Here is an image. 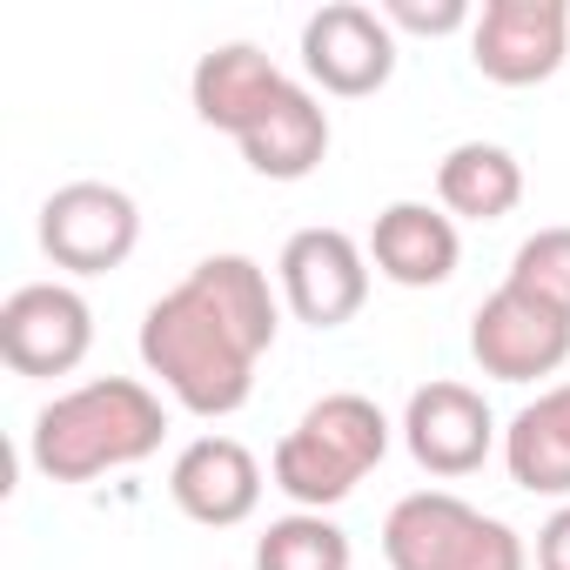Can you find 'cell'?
I'll list each match as a JSON object with an SVG mask.
<instances>
[{
	"label": "cell",
	"instance_id": "10",
	"mask_svg": "<svg viewBox=\"0 0 570 570\" xmlns=\"http://www.w3.org/2000/svg\"><path fill=\"white\" fill-rule=\"evenodd\" d=\"M570 55V8L563 0H490L470 28V61L497 88H537Z\"/></svg>",
	"mask_w": 570,
	"mask_h": 570
},
{
	"label": "cell",
	"instance_id": "19",
	"mask_svg": "<svg viewBox=\"0 0 570 570\" xmlns=\"http://www.w3.org/2000/svg\"><path fill=\"white\" fill-rule=\"evenodd\" d=\"M503 282L570 316V228H537V235H523Z\"/></svg>",
	"mask_w": 570,
	"mask_h": 570
},
{
	"label": "cell",
	"instance_id": "17",
	"mask_svg": "<svg viewBox=\"0 0 570 570\" xmlns=\"http://www.w3.org/2000/svg\"><path fill=\"white\" fill-rule=\"evenodd\" d=\"M436 202L450 222H503L523 202V161L503 141H456L436 161Z\"/></svg>",
	"mask_w": 570,
	"mask_h": 570
},
{
	"label": "cell",
	"instance_id": "20",
	"mask_svg": "<svg viewBox=\"0 0 570 570\" xmlns=\"http://www.w3.org/2000/svg\"><path fill=\"white\" fill-rule=\"evenodd\" d=\"M383 21L403 28V35H456V28H476L470 0H383Z\"/></svg>",
	"mask_w": 570,
	"mask_h": 570
},
{
	"label": "cell",
	"instance_id": "18",
	"mask_svg": "<svg viewBox=\"0 0 570 570\" xmlns=\"http://www.w3.org/2000/svg\"><path fill=\"white\" fill-rule=\"evenodd\" d=\"M350 537L323 510H289L255 537V570H350Z\"/></svg>",
	"mask_w": 570,
	"mask_h": 570
},
{
	"label": "cell",
	"instance_id": "4",
	"mask_svg": "<svg viewBox=\"0 0 570 570\" xmlns=\"http://www.w3.org/2000/svg\"><path fill=\"white\" fill-rule=\"evenodd\" d=\"M383 557L390 570H530L523 537L450 490L403 497L383 517Z\"/></svg>",
	"mask_w": 570,
	"mask_h": 570
},
{
	"label": "cell",
	"instance_id": "7",
	"mask_svg": "<svg viewBox=\"0 0 570 570\" xmlns=\"http://www.w3.org/2000/svg\"><path fill=\"white\" fill-rule=\"evenodd\" d=\"M95 350V309L75 282H28L0 303V356L14 376H75Z\"/></svg>",
	"mask_w": 570,
	"mask_h": 570
},
{
	"label": "cell",
	"instance_id": "16",
	"mask_svg": "<svg viewBox=\"0 0 570 570\" xmlns=\"http://www.w3.org/2000/svg\"><path fill=\"white\" fill-rule=\"evenodd\" d=\"M503 470L530 497H570V383L523 403L503 430Z\"/></svg>",
	"mask_w": 570,
	"mask_h": 570
},
{
	"label": "cell",
	"instance_id": "2",
	"mask_svg": "<svg viewBox=\"0 0 570 570\" xmlns=\"http://www.w3.org/2000/svg\"><path fill=\"white\" fill-rule=\"evenodd\" d=\"M168 410L148 383L135 376H95L61 390L28 436V456L48 483H95L108 470H135L161 450Z\"/></svg>",
	"mask_w": 570,
	"mask_h": 570
},
{
	"label": "cell",
	"instance_id": "1",
	"mask_svg": "<svg viewBox=\"0 0 570 570\" xmlns=\"http://www.w3.org/2000/svg\"><path fill=\"white\" fill-rule=\"evenodd\" d=\"M275 330H282V303L268 289V268L228 248L195 262L161 303H148L141 363L188 416L215 423L255 396V363L275 350Z\"/></svg>",
	"mask_w": 570,
	"mask_h": 570
},
{
	"label": "cell",
	"instance_id": "6",
	"mask_svg": "<svg viewBox=\"0 0 570 570\" xmlns=\"http://www.w3.org/2000/svg\"><path fill=\"white\" fill-rule=\"evenodd\" d=\"M141 208L115 181H68L41 202V248L68 275H108L135 255Z\"/></svg>",
	"mask_w": 570,
	"mask_h": 570
},
{
	"label": "cell",
	"instance_id": "14",
	"mask_svg": "<svg viewBox=\"0 0 570 570\" xmlns=\"http://www.w3.org/2000/svg\"><path fill=\"white\" fill-rule=\"evenodd\" d=\"M463 262V235L430 202H390L370 228V268L390 275L396 289H436Z\"/></svg>",
	"mask_w": 570,
	"mask_h": 570
},
{
	"label": "cell",
	"instance_id": "9",
	"mask_svg": "<svg viewBox=\"0 0 570 570\" xmlns=\"http://www.w3.org/2000/svg\"><path fill=\"white\" fill-rule=\"evenodd\" d=\"M303 68L323 95H376L396 75V28L383 21V8L363 0H330L303 21Z\"/></svg>",
	"mask_w": 570,
	"mask_h": 570
},
{
	"label": "cell",
	"instance_id": "13",
	"mask_svg": "<svg viewBox=\"0 0 570 570\" xmlns=\"http://www.w3.org/2000/svg\"><path fill=\"white\" fill-rule=\"evenodd\" d=\"M282 88H289V75H282L255 41H222V48H208V55L195 61V75H188V101H195V115H202L208 128L235 135V141L275 108Z\"/></svg>",
	"mask_w": 570,
	"mask_h": 570
},
{
	"label": "cell",
	"instance_id": "5",
	"mask_svg": "<svg viewBox=\"0 0 570 570\" xmlns=\"http://www.w3.org/2000/svg\"><path fill=\"white\" fill-rule=\"evenodd\" d=\"M282 303L309 330H343L370 303V248L350 228H296L275 255Z\"/></svg>",
	"mask_w": 570,
	"mask_h": 570
},
{
	"label": "cell",
	"instance_id": "3",
	"mask_svg": "<svg viewBox=\"0 0 570 570\" xmlns=\"http://www.w3.org/2000/svg\"><path fill=\"white\" fill-rule=\"evenodd\" d=\"M390 456V416L363 390H330L296 416V430L275 443L268 476L296 510H336L376 463Z\"/></svg>",
	"mask_w": 570,
	"mask_h": 570
},
{
	"label": "cell",
	"instance_id": "21",
	"mask_svg": "<svg viewBox=\"0 0 570 570\" xmlns=\"http://www.w3.org/2000/svg\"><path fill=\"white\" fill-rule=\"evenodd\" d=\"M537 570H570V503H557L537 530Z\"/></svg>",
	"mask_w": 570,
	"mask_h": 570
},
{
	"label": "cell",
	"instance_id": "8",
	"mask_svg": "<svg viewBox=\"0 0 570 570\" xmlns=\"http://www.w3.org/2000/svg\"><path fill=\"white\" fill-rule=\"evenodd\" d=\"M470 356L483 376L497 383H537V376H557L570 363V316L523 296V289H503L476 303L470 316Z\"/></svg>",
	"mask_w": 570,
	"mask_h": 570
},
{
	"label": "cell",
	"instance_id": "12",
	"mask_svg": "<svg viewBox=\"0 0 570 570\" xmlns=\"http://www.w3.org/2000/svg\"><path fill=\"white\" fill-rule=\"evenodd\" d=\"M168 497L188 523H208V530H235L255 517L262 503V463L235 443V436H195L175 470H168Z\"/></svg>",
	"mask_w": 570,
	"mask_h": 570
},
{
	"label": "cell",
	"instance_id": "15",
	"mask_svg": "<svg viewBox=\"0 0 570 570\" xmlns=\"http://www.w3.org/2000/svg\"><path fill=\"white\" fill-rule=\"evenodd\" d=\"M235 148H242V161H248L255 175H268V181H303V175H316L323 155H330V108H323L303 81H289V88L275 95V108H268Z\"/></svg>",
	"mask_w": 570,
	"mask_h": 570
},
{
	"label": "cell",
	"instance_id": "11",
	"mask_svg": "<svg viewBox=\"0 0 570 570\" xmlns=\"http://www.w3.org/2000/svg\"><path fill=\"white\" fill-rule=\"evenodd\" d=\"M403 443H410L416 470H430V476H470V470H483L490 450H497V416H490L483 390L443 376V383H423V390L410 396V410H403Z\"/></svg>",
	"mask_w": 570,
	"mask_h": 570
}]
</instances>
